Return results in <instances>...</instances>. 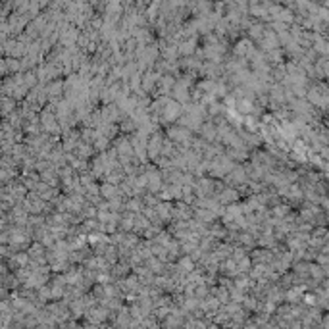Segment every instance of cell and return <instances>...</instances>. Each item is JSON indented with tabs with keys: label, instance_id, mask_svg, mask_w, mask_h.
<instances>
[{
	"label": "cell",
	"instance_id": "3957f363",
	"mask_svg": "<svg viewBox=\"0 0 329 329\" xmlns=\"http://www.w3.org/2000/svg\"><path fill=\"white\" fill-rule=\"evenodd\" d=\"M167 139L175 145V147H179V148H191V145H193V131L191 129H187V127H183V125H171V127H167Z\"/></svg>",
	"mask_w": 329,
	"mask_h": 329
},
{
	"label": "cell",
	"instance_id": "30bf717a",
	"mask_svg": "<svg viewBox=\"0 0 329 329\" xmlns=\"http://www.w3.org/2000/svg\"><path fill=\"white\" fill-rule=\"evenodd\" d=\"M35 195H39L45 202H49V200H56L58 198V189L56 187H50V185H47L45 181H41L37 187H35V191H33Z\"/></svg>",
	"mask_w": 329,
	"mask_h": 329
},
{
	"label": "cell",
	"instance_id": "7a4b0ae2",
	"mask_svg": "<svg viewBox=\"0 0 329 329\" xmlns=\"http://www.w3.org/2000/svg\"><path fill=\"white\" fill-rule=\"evenodd\" d=\"M119 164H117V154H115V150H104V152H100L95 160H93V175L95 177H106L108 179V175L114 171V169H117Z\"/></svg>",
	"mask_w": 329,
	"mask_h": 329
},
{
	"label": "cell",
	"instance_id": "5bb4252c",
	"mask_svg": "<svg viewBox=\"0 0 329 329\" xmlns=\"http://www.w3.org/2000/svg\"><path fill=\"white\" fill-rule=\"evenodd\" d=\"M177 47H179V54L191 56L197 50V37H185L177 43Z\"/></svg>",
	"mask_w": 329,
	"mask_h": 329
},
{
	"label": "cell",
	"instance_id": "277c9868",
	"mask_svg": "<svg viewBox=\"0 0 329 329\" xmlns=\"http://www.w3.org/2000/svg\"><path fill=\"white\" fill-rule=\"evenodd\" d=\"M206 164V169L210 171V175H216V177H227L231 173V169L235 167L233 165V160L227 156V154H221V156H216L214 160H208L204 162Z\"/></svg>",
	"mask_w": 329,
	"mask_h": 329
},
{
	"label": "cell",
	"instance_id": "ac0fdd59",
	"mask_svg": "<svg viewBox=\"0 0 329 329\" xmlns=\"http://www.w3.org/2000/svg\"><path fill=\"white\" fill-rule=\"evenodd\" d=\"M183 324H185V320H183V312L173 310V312L167 316V326H169V328H179V326H183Z\"/></svg>",
	"mask_w": 329,
	"mask_h": 329
},
{
	"label": "cell",
	"instance_id": "4fadbf2b",
	"mask_svg": "<svg viewBox=\"0 0 329 329\" xmlns=\"http://www.w3.org/2000/svg\"><path fill=\"white\" fill-rule=\"evenodd\" d=\"M200 135L204 141L208 143H214V141H219V129L216 123H204L202 129H200Z\"/></svg>",
	"mask_w": 329,
	"mask_h": 329
},
{
	"label": "cell",
	"instance_id": "52a82bcc",
	"mask_svg": "<svg viewBox=\"0 0 329 329\" xmlns=\"http://www.w3.org/2000/svg\"><path fill=\"white\" fill-rule=\"evenodd\" d=\"M164 143L165 139L156 131L154 135H150V139H148V156L156 162V160H160L162 158V150H164Z\"/></svg>",
	"mask_w": 329,
	"mask_h": 329
},
{
	"label": "cell",
	"instance_id": "2e32d148",
	"mask_svg": "<svg viewBox=\"0 0 329 329\" xmlns=\"http://www.w3.org/2000/svg\"><path fill=\"white\" fill-rule=\"evenodd\" d=\"M106 316H108V308H104V306H95V308L91 306V308H89V318L93 320V324L104 322Z\"/></svg>",
	"mask_w": 329,
	"mask_h": 329
},
{
	"label": "cell",
	"instance_id": "9a60e30c",
	"mask_svg": "<svg viewBox=\"0 0 329 329\" xmlns=\"http://www.w3.org/2000/svg\"><path fill=\"white\" fill-rule=\"evenodd\" d=\"M139 289H141L139 277H123V281H121V291H123L125 295H135V293H139Z\"/></svg>",
	"mask_w": 329,
	"mask_h": 329
},
{
	"label": "cell",
	"instance_id": "8fae6325",
	"mask_svg": "<svg viewBox=\"0 0 329 329\" xmlns=\"http://www.w3.org/2000/svg\"><path fill=\"white\" fill-rule=\"evenodd\" d=\"M193 208L185 202H179L177 206H173V221H191L193 219Z\"/></svg>",
	"mask_w": 329,
	"mask_h": 329
},
{
	"label": "cell",
	"instance_id": "d6986e66",
	"mask_svg": "<svg viewBox=\"0 0 329 329\" xmlns=\"http://www.w3.org/2000/svg\"><path fill=\"white\" fill-rule=\"evenodd\" d=\"M248 33H250V37L260 39V41H262L264 35H266V33H264V27H260V25H250V27H248Z\"/></svg>",
	"mask_w": 329,
	"mask_h": 329
},
{
	"label": "cell",
	"instance_id": "7c38bea8",
	"mask_svg": "<svg viewBox=\"0 0 329 329\" xmlns=\"http://www.w3.org/2000/svg\"><path fill=\"white\" fill-rule=\"evenodd\" d=\"M218 200L221 204H237V200H239V191L237 189H233V187H225L221 193L218 195Z\"/></svg>",
	"mask_w": 329,
	"mask_h": 329
},
{
	"label": "cell",
	"instance_id": "8992f818",
	"mask_svg": "<svg viewBox=\"0 0 329 329\" xmlns=\"http://www.w3.org/2000/svg\"><path fill=\"white\" fill-rule=\"evenodd\" d=\"M23 208L31 214V216H41L43 212H47V202L39 197V195H27L23 200Z\"/></svg>",
	"mask_w": 329,
	"mask_h": 329
},
{
	"label": "cell",
	"instance_id": "ba28073f",
	"mask_svg": "<svg viewBox=\"0 0 329 329\" xmlns=\"http://www.w3.org/2000/svg\"><path fill=\"white\" fill-rule=\"evenodd\" d=\"M247 177H248L247 167L235 165V167L231 169V173H229L225 179H227V183H231V187H235V185H247Z\"/></svg>",
	"mask_w": 329,
	"mask_h": 329
},
{
	"label": "cell",
	"instance_id": "5b68a950",
	"mask_svg": "<svg viewBox=\"0 0 329 329\" xmlns=\"http://www.w3.org/2000/svg\"><path fill=\"white\" fill-rule=\"evenodd\" d=\"M41 127H43V131H47V135L62 133V125H60V119L56 115L54 106H47L41 112Z\"/></svg>",
	"mask_w": 329,
	"mask_h": 329
},
{
	"label": "cell",
	"instance_id": "e0dca14e",
	"mask_svg": "<svg viewBox=\"0 0 329 329\" xmlns=\"http://www.w3.org/2000/svg\"><path fill=\"white\" fill-rule=\"evenodd\" d=\"M233 162H243L247 160V147H235V148H229V154H227Z\"/></svg>",
	"mask_w": 329,
	"mask_h": 329
},
{
	"label": "cell",
	"instance_id": "ffe728a7",
	"mask_svg": "<svg viewBox=\"0 0 329 329\" xmlns=\"http://www.w3.org/2000/svg\"><path fill=\"white\" fill-rule=\"evenodd\" d=\"M187 329H204V326H202L200 322L193 320V322H189V324H187Z\"/></svg>",
	"mask_w": 329,
	"mask_h": 329
},
{
	"label": "cell",
	"instance_id": "6da1fadb",
	"mask_svg": "<svg viewBox=\"0 0 329 329\" xmlns=\"http://www.w3.org/2000/svg\"><path fill=\"white\" fill-rule=\"evenodd\" d=\"M152 112V117L156 121H162V123H171L175 119H181L183 115V106L177 102V100H169V97H160L154 100V104L150 106Z\"/></svg>",
	"mask_w": 329,
	"mask_h": 329
},
{
	"label": "cell",
	"instance_id": "9c48e42d",
	"mask_svg": "<svg viewBox=\"0 0 329 329\" xmlns=\"http://www.w3.org/2000/svg\"><path fill=\"white\" fill-rule=\"evenodd\" d=\"M233 54L237 56V58H241V60H248L250 56H254V47H252V43L250 41H247V39H241L237 45H235V50H233Z\"/></svg>",
	"mask_w": 329,
	"mask_h": 329
}]
</instances>
